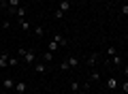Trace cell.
<instances>
[{
	"mask_svg": "<svg viewBox=\"0 0 128 94\" xmlns=\"http://www.w3.org/2000/svg\"><path fill=\"white\" fill-rule=\"evenodd\" d=\"M2 85H4V90H13L15 81H13V79H11V77H9V79H4V81H2Z\"/></svg>",
	"mask_w": 128,
	"mask_h": 94,
	"instance_id": "8fae6325",
	"label": "cell"
},
{
	"mask_svg": "<svg viewBox=\"0 0 128 94\" xmlns=\"http://www.w3.org/2000/svg\"><path fill=\"white\" fill-rule=\"evenodd\" d=\"M2 28H4V30H9V28H11V22H9V19H4V22H2Z\"/></svg>",
	"mask_w": 128,
	"mask_h": 94,
	"instance_id": "603a6c76",
	"label": "cell"
},
{
	"mask_svg": "<svg viewBox=\"0 0 128 94\" xmlns=\"http://www.w3.org/2000/svg\"><path fill=\"white\" fill-rule=\"evenodd\" d=\"M34 34H36L38 39H41V36L45 34V28H43V26H36V28H34Z\"/></svg>",
	"mask_w": 128,
	"mask_h": 94,
	"instance_id": "ac0fdd59",
	"label": "cell"
},
{
	"mask_svg": "<svg viewBox=\"0 0 128 94\" xmlns=\"http://www.w3.org/2000/svg\"><path fill=\"white\" fill-rule=\"evenodd\" d=\"M70 90H73L75 94H79V83L77 81H70Z\"/></svg>",
	"mask_w": 128,
	"mask_h": 94,
	"instance_id": "ffe728a7",
	"label": "cell"
},
{
	"mask_svg": "<svg viewBox=\"0 0 128 94\" xmlns=\"http://www.w3.org/2000/svg\"><path fill=\"white\" fill-rule=\"evenodd\" d=\"M34 71H36L38 75H43V73L47 71V66H45V64H34Z\"/></svg>",
	"mask_w": 128,
	"mask_h": 94,
	"instance_id": "9a60e30c",
	"label": "cell"
},
{
	"mask_svg": "<svg viewBox=\"0 0 128 94\" xmlns=\"http://www.w3.org/2000/svg\"><path fill=\"white\" fill-rule=\"evenodd\" d=\"M122 90H124V94H128V81H124V83H122Z\"/></svg>",
	"mask_w": 128,
	"mask_h": 94,
	"instance_id": "cb8c5ba5",
	"label": "cell"
},
{
	"mask_svg": "<svg viewBox=\"0 0 128 94\" xmlns=\"http://www.w3.org/2000/svg\"><path fill=\"white\" fill-rule=\"evenodd\" d=\"M15 15H17V19H24V17H26V7H17V11H15Z\"/></svg>",
	"mask_w": 128,
	"mask_h": 94,
	"instance_id": "30bf717a",
	"label": "cell"
},
{
	"mask_svg": "<svg viewBox=\"0 0 128 94\" xmlns=\"http://www.w3.org/2000/svg\"><path fill=\"white\" fill-rule=\"evenodd\" d=\"M17 58H22L26 64H34V60H36V51H34V49H26V47H19V49H17Z\"/></svg>",
	"mask_w": 128,
	"mask_h": 94,
	"instance_id": "6da1fadb",
	"label": "cell"
},
{
	"mask_svg": "<svg viewBox=\"0 0 128 94\" xmlns=\"http://www.w3.org/2000/svg\"><path fill=\"white\" fill-rule=\"evenodd\" d=\"M96 60H98V54H92V56H88V64H90V66H96Z\"/></svg>",
	"mask_w": 128,
	"mask_h": 94,
	"instance_id": "7c38bea8",
	"label": "cell"
},
{
	"mask_svg": "<svg viewBox=\"0 0 128 94\" xmlns=\"http://www.w3.org/2000/svg\"><path fill=\"white\" fill-rule=\"evenodd\" d=\"M4 66H9V54H0V68H4Z\"/></svg>",
	"mask_w": 128,
	"mask_h": 94,
	"instance_id": "52a82bcc",
	"label": "cell"
},
{
	"mask_svg": "<svg viewBox=\"0 0 128 94\" xmlns=\"http://www.w3.org/2000/svg\"><path fill=\"white\" fill-rule=\"evenodd\" d=\"M60 68H62V71H68V68H70V66H68V62H66V60H64V62H62V64H60Z\"/></svg>",
	"mask_w": 128,
	"mask_h": 94,
	"instance_id": "7402d4cb",
	"label": "cell"
},
{
	"mask_svg": "<svg viewBox=\"0 0 128 94\" xmlns=\"http://www.w3.org/2000/svg\"><path fill=\"white\" fill-rule=\"evenodd\" d=\"M26 88H28V85L24 83V81H17V83L13 85V90H15V92H17V94H24V92H26Z\"/></svg>",
	"mask_w": 128,
	"mask_h": 94,
	"instance_id": "5b68a950",
	"label": "cell"
},
{
	"mask_svg": "<svg viewBox=\"0 0 128 94\" xmlns=\"http://www.w3.org/2000/svg\"><path fill=\"white\" fill-rule=\"evenodd\" d=\"M6 2H9V0H0V7H4V9H6Z\"/></svg>",
	"mask_w": 128,
	"mask_h": 94,
	"instance_id": "d4e9b609",
	"label": "cell"
},
{
	"mask_svg": "<svg viewBox=\"0 0 128 94\" xmlns=\"http://www.w3.org/2000/svg\"><path fill=\"white\" fill-rule=\"evenodd\" d=\"M98 79H100V73H98V71H92V73H90V79H88V81L92 83V81H98Z\"/></svg>",
	"mask_w": 128,
	"mask_h": 94,
	"instance_id": "4fadbf2b",
	"label": "cell"
},
{
	"mask_svg": "<svg viewBox=\"0 0 128 94\" xmlns=\"http://www.w3.org/2000/svg\"><path fill=\"white\" fill-rule=\"evenodd\" d=\"M51 41H56V43H58L60 47H64V45H68V39H66L64 34H60V32H56V34L51 36Z\"/></svg>",
	"mask_w": 128,
	"mask_h": 94,
	"instance_id": "7a4b0ae2",
	"label": "cell"
},
{
	"mask_svg": "<svg viewBox=\"0 0 128 94\" xmlns=\"http://www.w3.org/2000/svg\"><path fill=\"white\" fill-rule=\"evenodd\" d=\"M17 64H19V58H17V56L9 58V66H17Z\"/></svg>",
	"mask_w": 128,
	"mask_h": 94,
	"instance_id": "d6986e66",
	"label": "cell"
},
{
	"mask_svg": "<svg viewBox=\"0 0 128 94\" xmlns=\"http://www.w3.org/2000/svg\"><path fill=\"white\" fill-rule=\"evenodd\" d=\"M17 7H22V5H19V0H9V2H6V11H9L11 15H15Z\"/></svg>",
	"mask_w": 128,
	"mask_h": 94,
	"instance_id": "3957f363",
	"label": "cell"
},
{
	"mask_svg": "<svg viewBox=\"0 0 128 94\" xmlns=\"http://www.w3.org/2000/svg\"><path fill=\"white\" fill-rule=\"evenodd\" d=\"M118 85H120V81L115 79V77H109V79H107V88H109V90H115Z\"/></svg>",
	"mask_w": 128,
	"mask_h": 94,
	"instance_id": "8992f818",
	"label": "cell"
},
{
	"mask_svg": "<svg viewBox=\"0 0 128 94\" xmlns=\"http://www.w3.org/2000/svg\"><path fill=\"white\" fill-rule=\"evenodd\" d=\"M107 54H109V56H115V54H118V49H115V47H107Z\"/></svg>",
	"mask_w": 128,
	"mask_h": 94,
	"instance_id": "44dd1931",
	"label": "cell"
},
{
	"mask_svg": "<svg viewBox=\"0 0 128 94\" xmlns=\"http://www.w3.org/2000/svg\"><path fill=\"white\" fill-rule=\"evenodd\" d=\"M58 11H60V13H68V11H70V0H62V2H60V7H58Z\"/></svg>",
	"mask_w": 128,
	"mask_h": 94,
	"instance_id": "277c9868",
	"label": "cell"
},
{
	"mask_svg": "<svg viewBox=\"0 0 128 94\" xmlns=\"http://www.w3.org/2000/svg\"><path fill=\"white\" fill-rule=\"evenodd\" d=\"M43 60H45L47 64H49V62H54V54H51V51H45V54H43Z\"/></svg>",
	"mask_w": 128,
	"mask_h": 94,
	"instance_id": "2e32d148",
	"label": "cell"
},
{
	"mask_svg": "<svg viewBox=\"0 0 128 94\" xmlns=\"http://www.w3.org/2000/svg\"><path fill=\"white\" fill-rule=\"evenodd\" d=\"M66 62H68V66H70V68L79 66V58H77V56H70V58H66Z\"/></svg>",
	"mask_w": 128,
	"mask_h": 94,
	"instance_id": "ba28073f",
	"label": "cell"
},
{
	"mask_svg": "<svg viewBox=\"0 0 128 94\" xmlns=\"http://www.w3.org/2000/svg\"><path fill=\"white\" fill-rule=\"evenodd\" d=\"M107 64H122V56H120V54L111 56V60H107Z\"/></svg>",
	"mask_w": 128,
	"mask_h": 94,
	"instance_id": "9c48e42d",
	"label": "cell"
},
{
	"mask_svg": "<svg viewBox=\"0 0 128 94\" xmlns=\"http://www.w3.org/2000/svg\"><path fill=\"white\" fill-rule=\"evenodd\" d=\"M17 24H19V28H22V30H30V24H28L26 19H17Z\"/></svg>",
	"mask_w": 128,
	"mask_h": 94,
	"instance_id": "5bb4252c",
	"label": "cell"
},
{
	"mask_svg": "<svg viewBox=\"0 0 128 94\" xmlns=\"http://www.w3.org/2000/svg\"><path fill=\"white\" fill-rule=\"evenodd\" d=\"M56 49H58V43H56V41H49V45H47V51H51V54H54Z\"/></svg>",
	"mask_w": 128,
	"mask_h": 94,
	"instance_id": "e0dca14e",
	"label": "cell"
},
{
	"mask_svg": "<svg viewBox=\"0 0 128 94\" xmlns=\"http://www.w3.org/2000/svg\"><path fill=\"white\" fill-rule=\"evenodd\" d=\"M34 94H41V92H34Z\"/></svg>",
	"mask_w": 128,
	"mask_h": 94,
	"instance_id": "484cf974",
	"label": "cell"
}]
</instances>
